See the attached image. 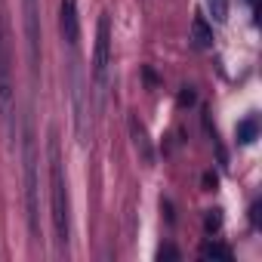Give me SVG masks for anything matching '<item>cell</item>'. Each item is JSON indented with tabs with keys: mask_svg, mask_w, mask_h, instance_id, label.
I'll return each mask as SVG.
<instances>
[{
	"mask_svg": "<svg viewBox=\"0 0 262 262\" xmlns=\"http://www.w3.org/2000/svg\"><path fill=\"white\" fill-rule=\"evenodd\" d=\"M59 31L68 47H77L80 40V16H77V0H62L59 4Z\"/></svg>",
	"mask_w": 262,
	"mask_h": 262,
	"instance_id": "3957f363",
	"label": "cell"
},
{
	"mask_svg": "<svg viewBox=\"0 0 262 262\" xmlns=\"http://www.w3.org/2000/svg\"><path fill=\"white\" fill-rule=\"evenodd\" d=\"M191 43H194L198 50H210V47H213V28L207 25L204 16H194V19H191Z\"/></svg>",
	"mask_w": 262,
	"mask_h": 262,
	"instance_id": "8992f818",
	"label": "cell"
},
{
	"mask_svg": "<svg viewBox=\"0 0 262 262\" xmlns=\"http://www.w3.org/2000/svg\"><path fill=\"white\" fill-rule=\"evenodd\" d=\"M108 68H111V19L108 13H102L96 28V50H93V77L99 86L108 83Z\"/></svg>",
	"mask_w": 262,
	"mask_h": 262,
	"instance_id": "7a4b0ae2",
	"label": "cell"
},
{
	"mask_svg": "<svg viewBox=\"0 0 262 262\" xmlns=\"http://www.w3.org/2000/svg\"><path fill=\"white\" fill-rule=\"evenodd\" d=\"M204 4H207L210 16H213L216 22H225V19H228V0H204Z\"/></svg>",
	"mask_w": 262,
	"mask_h": 262,
	"instance_id": "9c48e42d",
	"label": "cell"
},
{
	"mask_svg": "<svg viewBox=\"0 0 262 262\" xmlns=\"http://www.w3.org/2000/svg\"><path fill=\"white\" fill-rule=\"evenodd\" d=\"M158 259H179V253H176L173 247H161V250H158Z\"/></svg>",
	"mask_w": 262,
	"mask_h": 262,
	"instance_id": "8fae6325",
	"label": "cell"
},
{
	"mask_svg": "<svg viewBox=\"0 0 262 262\" xmlns=\"http://www.w3.org/2000/svg\"><path fill=\"white\" fill-rule=\"evenodd\" d=\"M256 136H259V123H256V117H247V120L237 123V142H241V145L256 142Z\"/></svg>",
	"mask_w": 262,
	"mask_h": 262,
	"instance_id": "52a82bcc",
	"label": "cell"
},
{
	"mask_svg": "<svg viewBox=\"0 0 262 262\" xmlns=\"http://www.w3.org/2000/svg\"><path fill=\"white\" fill-rule=\"evenodd\" d=\"M201 256H204V259H222V262H231V250L222 247V244H216V241H213V244H204V247H201Z\"/></svg>",
	"mask_w": 262,
	"mask_h": 262,
	"instance_id": "ba28073f",
	"label": "cell"
},
{
	"mask_svg": "<svg viewBox=\"0 0 262 262\" xmlns=\"http://www.w3.org/2000/svg\"><path fill=\"white\" fill-rule=\"evenodd\" d=\"M25 176H28V216H31V228H34V216H37V204H34V145L31 136H25Z\"/></svg>",
	"mask_w": 262,
	"mask_h": 262,
	"instance_id": "277c9868",
	"label": "cell"
},
{
	"mask_svg": "<svg viewBox=\"0 0 262 262\" xmlns=\"http://www.w3.org/2000/svg\"><path fill=\"white\" fill-rule=\"evenodd\" d=\"M129 133H133V145H136V151H139V158L145 161V164H155V151H151V139H148V133H145V126L136 120V117H129Z\"/></svg>",
	"mask_w": 262,
	"mask_h": 262,
	"instance_id": "5b68a950",
	"label": "cell"
},
{
	"mask_svg": "<svg viewBox=\"0 0 262 262\" xmlns=\"http://www.w3.org/2000/svg\"><path fill=\"white\" fill-rule=\"evenodd\" d=\"M50 201H53V228L56 241L65 247L71 225H68V185H65V170H62V155L56 136L50 139Z\"/></svg>",
	"mask_w": 262,
	"mask_h": 262,
	"instance_id": "6da1fadb",
	"label": "cell"
},
{
	"mask_svg": "<svg viewBox=\"0 0 262 262\" xmlns=\"http://www.w3.org/2000/svg\"><path fill=\"white\" fill-rule=\"evenodd\" d=\"M247 4H253V7H256V0H247Z\"/></svg>",
	"mask_w": 262,
	"mask_h": 262,
	"instance_id": "7c38bea8",
	"label": "cell"
},
{
	"mask_svg": "<svg viewBox=\"0 0 262 262\" xmlns=\"http://www.w3.org/2000/svg\"><path fill=\"white\" fill-rule=\"evenodd\" d=\"M204 225H207V231H216L222 225V210H210L207 219H204Z\"/></svg>",
	"mask_w": 262,
	"mask_h": 262,
	"instance_id": "30bf717a",
	"label": "cell"
}]
</instances>
